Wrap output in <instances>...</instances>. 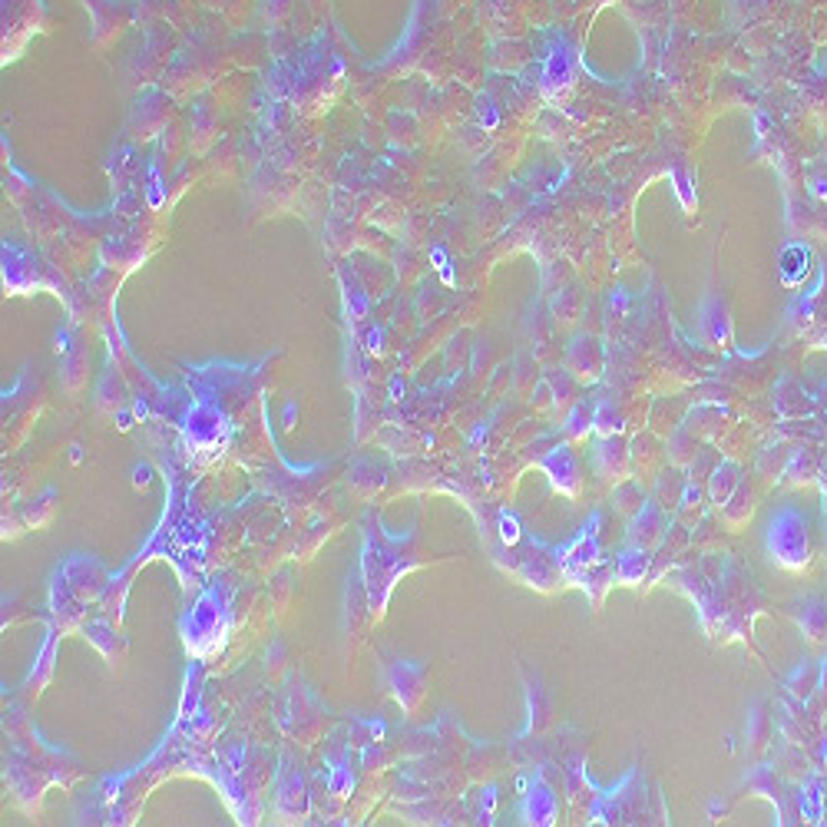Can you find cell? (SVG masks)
I'll return each instance as SVG.
<instances>
[{
	"instance_id": "obj_1",
	"label": "cell",
	"mask_w": 827,
	"mask_h": 827,
	"mask_svg": "<svg viewBox=\"0 0 827 827\" xmlns=\"http://www.w3.org/2000/svg\"><path fill=\"white\" fill-rule=\"evenodd\" d=\"M768 553L778 559L781 566L788 569H801L808 566L811 556V543H808V519L801 517L798 510H778L768 523Z\"/></svg>"
},
{
	"instance_id": "obj_2",
	"label": "cell",
	"mask_w": 827,
	"mask_h": 827,
	"mask_svg": "<svg viewBox=\"0 0 827 827\" xmlns=\"http://www.w3.org/2000/svg\"><path fill=\"white\" fill-rule=\"evenodd\" d=\"M596 559H599L596 533H583V536L563 553V569H566L569 576H579V573H589V566H593Z\"/></svg>"
},
{
	"instance_id": "obj_3",
	"label": "cell",
	"mask_w": 827,
	"mask_h": 827,
	"mask_svg": "<svg viewBox=\"0 0 827 827\" xmlns=\"http://www.w3.org/2000/svg\"><path fill=\"white\" fill-rule=\"evenodd\" d=\"M543 467H546V473L553 477V483H556L559 490H566V493L576 490V460H573L569 447H556L543 460Z\"/></svg>"
},
{
	"instance_id": "obj_4",
	"label": "cell",
	"mask_w": 827,
	"mask_h": 827,
	"mask_svg": "<svg viewBox=\"0 0 827 827\" xmlns=\"http://www.w3.org/2000/svg\"><path fill=\"white\" fill-rule=\"evenodd\" d=\"M553 811H556V804H553V794H549V788L543 784V781H536V784H533V791L526 794L523 814H526L529 824H549V821H553Z\"/></svg>"
},
{
	"instance_id": "obj_5",
	"label": "cell",
	"mask_w": 827,
	"mask_h": 827,
	"mask_svg": "<svg viewBox=\"0 0 827 827\" xmlns=\"http://www.w3.org/2000/svg\"><path fill=\"white\" fill-rule=\"evenodd\" d=\"M642 569H645V553L632 549V553H625L622 563H619V576H622L625 583H632V579L642 576Z\"/></svg>"
},
{
	"instance_id": "obj_6",
	"label": "cell",
	"mask_w": 827,
	"mask_h": 827,
	"mask_svg": "<svg viewBox=\"0 0 827 827\" xmlns=\"http://www.w3.org/2000/svg\"><path fill=\"white\" fill-rule=\"evenodd\" d=\"M801 811H804L811 821L821 818V784L818 781H811L808 788H804V794H801Z\"/></svg>"
},
{
	"instance_id": "obj_7",
	"label": "cell",
	"mask_w": 827,
	"mask_h": 827,
	"mask_svg": "<svg viewBox=\"0 0 827 827\" xmlns=\"http://www.w3.org/2000/svg\"><path fill=\"white\" fill-rule=\"evenodd\" d=\"M566 80H569V57H566V50L563 53L556 50V57H553V63L546 70V83L553 87V83H566Z\"/></svg>"
},
{
	"instance_id": "obj_8",
	"label": "cell",
	"mask_w": 827,
	"mask_h": 827,
	"mask_svg": "<svg viewBox=\"0 0 827 827\" xmlns=\"http://www.w3.org/2000/svg\"><path fill=\"white\" fill-rule=\"evenodd\" d=\"M500 533H503V539H507V543H517V539H519L517 519H513L510 513H503V517H500Z\"/></svg>"
}]
</instances>
